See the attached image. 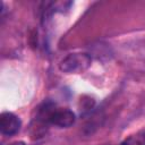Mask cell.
Here are the masks:
<instances>
[{"mask_svg": "<svg viewBox=\"0 0 145 145\" xmlns=\"http://www.w3.org/2000/svg\"><path fill=\"white\" fill-rule=\"evenodd\" d=\"M76 117L75 113L69 109H59L56 108L51 114L50 122L59 128H68L75 123Z\"/></svg>", "mask_w": 145, "mask_h": 145, "instance_id": "3957f363", "label": "cell"}, {"mask_svg": "<svg viewBox=\"0 0 145 145\" xmlns=\"http://www.w3.org/2000/svg\"><path fill=\"white\" fill-rule=\"evenodd\" d=\"M94 104H95L94 99H92L89 96H83V97H80V101H79V110L82 113L88 112L93 109Z\"/></svg>", "mask_w": 145, "mask_h": 145, "instance_id": "8992f818", "label": "cell"}, {"mask_svg": "<svg viewBox=\"0 0 145 145\" xmlns=\"http://www.w3.org/2000/svg\"><path fill=\"white\" fill-rule=\"evenodd\" d=\"M8 145H25V143H24V142H22V140H19V142H14V143H10V144H8Z\"/></svg>", "mask_w": 145, "mask_h": 145, "instance_id": "52a82bcc", "label": "cell"}, {"mask_svg": "<svg viewBox=\"0 0 145 145\" xmlns=\"http://www.w3.org/2000/svg\"><path fill=\"white\" fill-rule=\"evenodd\" d=\"M20 119L11 112H2L0 117V130L3 135L12 136L20 129Z\"/></svg>", "mask_w": 145, "mask_h": 145, "instance_id": "7a4b0ae2", "label": "cell"}, {"mask_svg": "<svg viewBox=\"0 0 145 145\" xmlns=\"http://www.w3.org/2000/svg\"><path fill=\"white\" fill-rule=\"evenodd\" d=\"M48 128H49V123L48 122H44V121L39 120L36 118H33V120L31 122V126H29L31 138L32 139L42 138L45 135V133L48 131Z\"/></svg>", "mask_w": 145, "mask_h": 145, "instance_id": "277c9868", "label": "cell"}, {"mask_svg": "<svg viewBox=\"0 0 145 145\" xmlns=\"http://www.w3.org/2000/svg\"><path fill=\"white\" fill-rule=\"evenodd\" d=\"M92 59L87 53H69L60 61L59 69L65 74H82L89 68Z\"/></svg>", "mask_w": 145, "mask_h": 145, "instance_id": "6da1fadb", "label": "cell"}, {"mask_svg": "<svg viewBox=\"0 0 145 145\" xmlns=\"http://www.w3.org/2000/svg\"><path fill=\"white\" fill-rule=\"evenodd\" d=\"M121 145H145V130L128 136Z\"/></svg>", "mask_w": 145, "mask_h": 145, "instance_id": "5b68a950", "label": "cell"}]
</instances>
